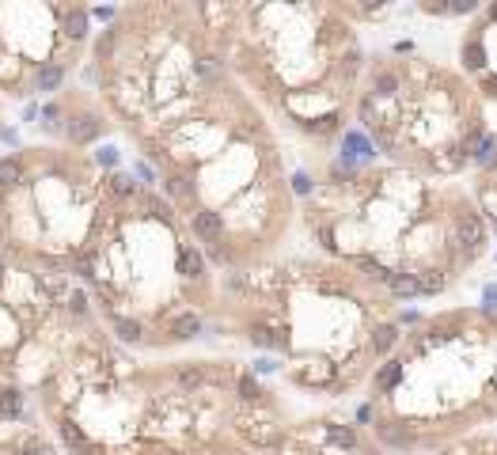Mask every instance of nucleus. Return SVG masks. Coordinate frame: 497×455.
<instances>
[{
  "label": "nucleus",
  "instance_id": "1",
  "mask_svg": "<svg viewBox=\"0 0 497 455\" xmlns=\"http://www.w3.org/2000/svg\"><path fill=\"white\" fill-rule=\"evenodd\" d=\"M91 88L220 273L285 251L300 186L278 125L236 80L197 0H130L103 19Z\"/></svg>",
  "mask_w": 497,
  "mask_h": 455
},
{
  "label": "nucleus",
  "instance_id": "2",
  "mask_svg": "<svg viewBox=\"0 0 497 455\" xmlns=\"http://www.w3.org/2000/svg\"><path fill=\"white\" fill-rule=\"evenodd\" d=\"M42 410L65 455H251L296 417L243 360H148L103 323L42 391Z\"/></svg>",
  "mask_w": 497,
  "mask_h": 455
},
{
  "label": "nucleus",
  "instance_id": "3",
  "mask_svg": "<svg viewBox=\"0 0 497 455\" xmlns=\"http://www.w3.org/2000/svg\"><path fill=\"white\" fill-rule=\"evenodd\" d=\"M410 323L387 288L319 251L220 273L213 311V334L254 353V372L319 402L365 391Z\"/></svg>",
  "mask_w": 497,
  "mask_h": 455
},
{
  "label": "nucleus",
  "instance_id": "4",
  "mask_svg": "<svg viewBox=\"0 0 497 455\" xmlns=\"http://www.w3.org/2000/svg\"><path fill=\"white\" fill-rule=\"evenodd\" d=\"M300 232L399 304L448 296L494 243L467 182L429 179L380 156L326 163L300 194Z\"/></svg>",
  "mask_w": 497,
  "mask_h": 455
},
{
  "label": "nucleus",
  "instance_id": "5",
  "mask_svg": "<svg viewBox=\"0 0 497 455\" xmlns=\"http://www.w3.org/2000/svg\"><path fill=\"white\" fill-rule=\"evenodd\" d=\"M76 281L130 353H175L213 334L220 269L163 190L130 171H114Z\"/></svg>",
  "mask_w": 497,
  "mask_h": 455
},
{
  "label": "nucleus",
  "instance_id": "6",
  "mask_svg": "<svg viewBox=\"0 0 497 455\" xmlns=\"http://www.w3.org/2000/svg\"><path fill=\"white\" fill-rule=\"evenodd\" d=\"M224 65L281 137L330 152L357 125L361 23L335 0H197Z\"/></svg>",
  "mask_w": 497,
  "mask_h": 455
},
{
  "label": "nucleus",
  "instance_id": "7",
  "mask_svg": "<svg viewBox=\"0 0 497 455\" xmlns=\"http://www.w3.org/2000/svg\"><path fill=\"white\" fill-rule=\"evenodd\" d=\"M361 421L391 455H437L497 425V304L414 319L368 380Z\"/></svg>",
  "mask_w": 497,
  "mask_h": 455
},
{
  "label": "nucleus",
  "instance_id": "8",
  "mask_svg": "<svg viewBox=\"0 0 497 455\" xmlns=\"http://www.w3.org/2000/svg\"><path fill=\"white\" fill-rule=\"evenodd\" d=\"M357 130L380 160L429 179H463L494 137L486 99L459 65L407 46L368 53Z\"/></svg>",
  "mask_w": 497,
  "mask_h": 455
},
{
  "label": "nucleus",
  "instance_id": "9",
  "mask_svg": "<svg viewBox=\"0 0 497 455\" xmlns=\"http://www.w3.org/2000/svg\"><path fill=\"white\" fill-rule=\"evenodd\" d=\"M118 167L91 148L31 140L0 156V258L76 277Z\"/></svg>",
  "mask_w": 497,
  "mask_h": 455
},
{
  "label": "nucleus",
  "instance_id": "10",
  "mask_svg": "<svg viewBox=\"0 0 497 455\" xmlns=\"http://www.w3.org/2000/svg\"><path fill=\"white\" fill-rule=\"evenodd\" d=\"M95 326L99 315L76 277L0 258V402L42 398Z\"/></svg>",
  "mask_w": 497,
  "mask_h": 455
},
{
  "label": "nucleus",
  "instance_id": "11",
  "mask_svg": "<svg viewBox=\"0 0 497 455\" xmlns=\"http://www.w3.org/2000/svg\"><path fill=\"white\" fill-rule=\"evenodd\" d=\"M114 8L76 0H0V99H53L91 61L99 19Z\"/></svg>",
  "mask_w": 497,
  "mask_h": 455
},
{
  "label": "nucleus",
  "instance_id": "12",
  "mask_svg": "<svg viewBox=\"0 0 497 455\" xmlns=\"http://www.w3.org/2000/svg\"><path fill=\"white\" fill-rule=\"evenodd\" d=\"M251 455H391L368 432V425L346 414L293 417L266 447Z\"/></svg>",
  "mask_w": 497,
  "mask_h": 455
},
{
  "label": "nucleus",
  "instance_id": "13",
  "mask_svg": "<svg viewBox=\"0 0 497 455\" xmlns=\"http://www.w3.org/2000/svg\"><path fill=\"white\" fill-rule=\"evenodd\" d=\"M0 455H65L42 398L23 395L0 402Z\"/></svg>",
  "mask_w": 497,
  "mask_h": 455
},
{
  "label": "nucleus",
  "instance_id": "14",
  "mask_svg": "<svg viewBox=\"0 0 497 455\" xmlns=\"http://www.w3.org/2000/svg\"><path fill=\"white\" fill-rule=\"evenodd\" d=\"M459 73L478 88L486 106H497V0L478 4L459 34Z\"/></svg>",
  "mask_w": 497,
  "mask_h": 455
},
{
  "label": "nucleus",
  "instance_id": "15",
  "mask_svg": "<svg viewBox=\"0 0 497 455\" xmlns=\"http://www.w3.org/2000/svg\"><path fill=\"white\" fill-rule=\"evenodd\" d=\"M46 114L58 118L53 133L46 140L58 145H73V148H91L95 140H103L106 133H114L110 118H106L103 103H99L95 88H65L61 95H53L46 103Z\"/></svg>",
  "mask_w": 497,
  "mask_h": 455
},
{
  "label": "nucleus",
  "instance_id": "16",
  "mask_svg": "<svg viewBox=\"0 0 497 455\" xmlns=\"http://www.w3.org/2000/svg\"><path fill=\"white\" fill-rule=\"evenodd\" d=\"M471 194H474V205H478V212L486 217L489 232L497 236V133L489 137L486 152L478 156V163H474L471 171Z\"/></svg>",
  "mask_w": 497,
  "mask_h": 455
},
{
  "label": "nucleus",
  "instance_id": "17",
  "mask_svg": "<svg viewBox=\"0 0 497 455\" xmlns=\"http://www.w3.org/2000/svg\"><path fill=\"white\" fill-rule=\"evenodd\" d=\"M437 455H497V436L494 432H478V436H467Z\"/></svg>",
  "mask_w": 497,
  "mask_h": 455
},
{
  "label": "nucleus",
  "instance_id": "18",
  "mask_svg": "<svg viewBox=\"0 0 497 455\" xmlns=\"http://www.w3.org/2000/svg\"><path fill=\"white\" fill-rule=\"evenodd\" d=\"M4 114H8V103L0 99V130H4Z\"/></svg>",
  "mask_w": 497,
  "mask_h": 455
}]
</instances>
